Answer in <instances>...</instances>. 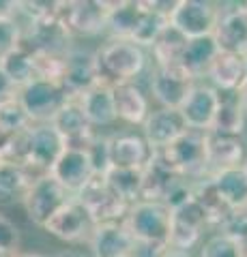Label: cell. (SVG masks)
Listing matches in <instances>:
<instances>
[{"label": "cell", "instance_id": "6da1fadb", "mask_svg": "<svg viewBox=\"0 0 247 257\" xmlns=\"http://www.w3.org/2000/svg\"><path fill=\"white\" fill-rule=\"evenodd\" d=\"M125 225L138 244L170 246L172 208L166 202H135L125 216Z\"/></svg>", "mask_w": 247, "mask_h": 257}, {"label": "cell", "instance_id": "7a4b0ae2", "mask_svg": "<svg viewBox=\"0 0 247 257\" xmlns=\"http://www.w3.org/2000/svg\"><path fill=\"white\" fill-rule=\"evenodd\" d=\"M101 82L110 86L129 84L144 71L146 56L140 45L127 39H112L97 52Z\"/></svg>", "mask_w": 247, "mask_h": 257}, {"label": "cell", "instance_id": "3957f363", "mask_svg": "<svg viewBox=\"0 0 247 257\" xmlns=\"http://www.w3.org/2000/svg\"><path fill=\"white\" fill-rule=\"evenodd\" d=\"M166 161L177 170L183 178L198 182L209 178V148H206V133L189 131L177 140L172 146L159 150Z\"/></svg>", "mask_w": 247, "mask_h": 257}, {"label": "cell", "instance_id": "277c9868", "mask_svg": "<svg viewBox=\"0 0 247 257\" xmlns=\"http://www.w3.org/2000/svg\"><path fill=\"white\" fill-rule=\"evenodd\" d=\"M22 105L26 107L28 116L33 122L39 124H50L54 116L73 99L62 82H54V79L37 77L28 86H24L18 92Z\"/></svg>", "mask_w": 247, "mask_h": 257}, {"label": "cell", "instance_id": "5b68a950", "mask_svg": "<svg viewBox=\"0 0 247 257\" xmlns=\"http://www.w3.org/2000/svg\"><path fill=\"white\" fill-rule=\"evenodd\" d=\"M206 229H215L211 214L196 197H191L189 202L172 210L170 248L177 253L189 251L204 238Z\"/></svg>", "mask_w": 247, "mask_h": 257}, {"label": "cell", "instance_id": "8992f818", "mask_svg": "<svg viewBox=\"0 0 247 257\" xmlns=\"http://www.w3.org/2000/svg\"><path fill=\"white\" fill-rule=\"evenodd\" d=\"M67 150L62 135L52 124H37L30 126L28 140H26V159L24 167L39 178V176L52 174L56 161Z\"/></svg>", "mask_w": 247, "mask_h": 257}, {"label": "cell", "instance_id": "52a82bcc", "mask_svg": "<svg viewBox=\"0 0 247 257\" xmlns=\"http://www.w3.org/2000/svg\"><path fill=\"white\" fill-rule=\"evenodd\" d=\"M71 197L73 195H71L52 174H45V176L35 178V182L30 184V189L22 204H24V210H26L28 219L43 229V225L50 221Z\"/></svg>", "mask_w": 247, "mask_h": 257}, {"label": "cell", "instance_id": "ba28073f", "mask_svg": "<svg viewBox=\"0 0 247 257\" xmlns=\"http://www.w3.org/2000/svg\"><path fill=\"white\" fill-rule=\"evenodd\" d=\"M77 199L82 206L89 210L95 223H114V221H125L127 212H129V204L118 195V193L110 187L106 174H97L95 178L79 191Z\"/></svg>", "mask_w": 247, "mask_h": 257}, {"label": "cell", "instance_id": "9c48e42d", "mask_svg": "<svg viewBox=\"0 0 247 257\" xmlns=\"http://www.w3.org/2000/svg\"><path fill=\"white\" fill-rule=\"evenodd\" d=\"M221 18V5L209 0H179L170 15V24L187 39L211 37Z\"/></svg>", "mask_w": 247, "mask_h": 257}, {"label": "cell", "instance_id": "30bf717a", "mask_svg": "<svg viewBox=\"0 0 247 257\" xmlns=\"http://www.w3.org/2000/svg\"><path fill=\"white\" fill-rule=\"evenodd\" d=\"M198 79L183 67V64H170V67H155L150 75V94L161 107L181 109L189 92L194 90Z\"/></svg>", "mask_w": 247, "mask_h": 257}, {"label": "cell", "instance_id": "8fae6325", "mask_svg": "<svg viewBox=\"0 0 247 257\" xmlns=\"http://www.w3.org/2000/svg\"><path fill=\"white\" fill-rule=\"evenodd\" d=\"M62 86L73 99H79L84 92L101 84L97 52H89L82 47H71L62 58Z\"/></svg>", "mask_w": 247, "mask_h": 257}, {"label": "cell", "instance_id": "7c38bea8", "mask_svg": "<svg viewBox=\"0 0 247 257\" xmlns=\"http://www.w3.org/2000/svg\"><path fill=\"white\" fill-rule=\"evenodd\" d=\"M95 225L97 223L93 221V216L82 206V202H79L77 197H71L69 202L43 225V229L50 236L62 240V242H82V240H91Z\"/></svg>", "mask_w": 247, "mask_h": 257}, {"label": "cell", "instance_id": "4fadbf2b", "mask_svg": "<svg viewBox=\"0 0 247 257\" xmlns=\"http://www.w3.org/2000/svg\"><path fill=\"white\" fill-rule=\"evenodd\" d=\"M110 5L106 0H77V3H65L62 5L60 18L67 24L71 35L82 37H95L101 30L108 28V15Z\"/></svg>", "mask_w": 247, "mask_h": 257}, {"label": "cell", "instance_id": "5bb4252c", "mask_svg": "<svg viewBox=\"0 0 247 257\" xmlns=\"http://www.w3.org/2000/svg\"><path fill=\"white\" fill-rule=\"evenodd\" d=\"M221 105V92L211 84H196L185 103L181 105V114L191 131L211 133L215 116Z\"/></svg>", "mask_w": 247, "mask_h": 257}, {"label": "cell", "instance_id": "9a60e30c", "mask_svg": "<svg viewBox=\"0 0 247 257\" xmlns=\"http://www.w3.org/2000/svg\"><path fill=\"white\" fill-rule=\"evenodd\" d=\"M71 30L62 18H52L43 22L28 24L24 30V47L33 54H54V56H65L71 47L69 43Z\"/></svg>", "mask_w": 247, "mask_h": 257}, {"label": "cell", "instance_id": "2e32d148", "mask_svg": "<svg viewBox=\"0 0 247 257\" xmlns=\"http://www.w3.org/2000/svg\"><path fill=\"white\" fill-rule=\"evenodd\" d=\"M50 124L62 135L67 148L89 150L91 144L95 142V138H97V135H95V128L91 126L89 118L84 114L79 99H71L67 105L54 116V120Z\"/></svg>", "mask_w": 247, "mask_h": 257}, {"label": "cell", "instance_id": "e0dca14e", "mask_svg": "<svg viewBox=\"0 0 247 257\" xmlns=\"http://www.w3.org/2000/svg\"><path fill=\"white\" fill-rule=\"evenodd\" d=\"M52 176L71 193V195L77 197L79 191L97 176V172H95V165L91 161L89 150L67 148L62 152V157L56 161V165H54Z\"/></svg>", "mask_w": 247, "mask_h": 257}, {"label": "cell", "instance_id": "ac0fdd59", "mask_svg": "<svg viewBox=\"0 0 247 257\" xmlns=\"http://www.w3.org/2000/svg\"><path fill=\"white\" fill-rule=\"evenodd\" d=\"M142 128H144V138L153 146V150H163L172 146L174 142L181 140L189 131L181 109H172V107H159L150 111V116L146 118Z\"/></svg>", "mask_w": 247, "mask_h": 257}, {"label": "cell", "instance_id": "d6986e66", "mask_svg": "<svg viewBox=\"0 0 247 257\" xmlns=\"http://www.w3.org/2000/svg\"><path fill=\"white\" fill-rule=\"evenodd\" d=\"M155 150L144 133H121L110 138V161L112 167L121 170H144L150 163Z\"/></svg>", "mask_w": 247, "mask_h": 257}, {"label": "cell", "instance_id": "ffe728a7", "mask_svg": "<svg viewBox=\"0 0 247 257\" xmlns=\"http://www.w3.org/2000/svg\"><path fill=\"white\" fill-rule=\"evenodd\" d=\"M183 176L174 170V167L166 161V157L159 150H155L150 163L144 167V182H142V197L146 202H166L170 193L179 187Z\"/></svg>", "mask_w": 247, "mask_h": 257}, {"label": "cell", "instance_id": "44dd1931", "mask_svg": "<svg viewBox=\"0 0 247 257\" xmlns=\"http://www.w3.org/2000/svg\"><path fill=\"white\" fill-rule=\"evenodd\" d=\"M89 246L93 257H125L135 251V240L125 221L99 223L95 225Z\"/></svg>", "mask_w": 247, "mask_h": 257}, {"label": "cell", "instance_id": "7402d4cb", "mask_svg": "<svg viewBox=\"0 0 247 257\" xmlns=\"http://www.w3.org/2000/svg\"><path fill=\"white\" fill-rule=\"evenodd\" d=\"M234 9L221 5V18L215 28V39L221 52L247 56V3H232Z\"/></svg>", "mask_w": 247, "mask_h": 257}, {"label": "cell", "instance_id": "603a6c76", "mask_svg": "<svg viewBox=\"0 0 247 257\" xmlns=\"http://www.w3.org/2000/svg\"><path fill=\"white\" fill-rule=\"evenodd\" d=\"M206 148H209V176L230 167H243L247 161L243 138L206 133Z\"/></svg>", "mask_w": 247, "mask_h": 257}, {"label": "cell", "instance_id": "cb8c5ba5", "mask_svg": "<svg viewBox=\"0 0 247 257\" xmlns=\"http://www.w3.org/2000/svg\"><path fill=\"white\" fill-rule=\"evenodd\" d=\"M211 86L219 92H238L247 84V56L234 52H219L209 71Z\"/></svg>", "mask_w": 247, "mask_h": 257}, {"label": "cell", "instance_id": "d4e9b609", "mask_svg": "<svg viewBox=\"0 0 247 257\" xmlns=\"http://www.w3.org/2000/svg\"><path fill=\"white\" fill-rule=\"evenodd\" d=\"M213 189L230 212L247 208V172L245 167H230L209 176Z\"/></svg>", "mask_w": 247, "mask_h": 257}, {"label": "cell", "instance_id": "484cf974", "mask_svg": "<svg viewBox=\"0 0 247 257\" xmlns=\"http://www.w3.org/2000/svg\"><path fill=\"white\" fill-rule=\"evenodd\" d=\"M79 103H82V109L93 128L110 126L118 118L116 103H114V86H110L106 82H101L95 88H91L89 92H84L79 96Z\"/></svg>", "mask_w": 247, "mask_h": 257}, {"label": "cell", "instance_id": "4316f807", "mask_svg": "<svg viewBox=\"0 0 247 257\" xmlns=\"http://www.w3.org/2000/svg\"><path fill=\"white\" fill-rule=\"evenodd\" d=\"M114 103H116V116L125 120L127 124L144 126L146 118L150 116L148 99L135 82L114 86Z\"/></svg>", "mask_w": 247, "mask_h": 257}, {"label": "cell", "instance_id": "83f0119b", "mask_svg": "<svg viewBox=\"0 0 247 257\" xmlns=\"http://www.w3.org/2000/svg\"><path fill=\"white\" fill-rule=\"evenodd\" d=\"M221 52V47L217 43L215 35L211 37H198V39H189L187 47L183 52L181 64L185 67L196 79L206 77L213 67V62L217 60V56Z\"/></svg>", "mask_w": 247, "mask_h": 257}, {"label": "cell", "instance_id": "f1b7e54d", "mask_svg": "<svg viewBox=\"0 0 247 257\" xmlns=\"http://www.w3.org/2000/svg\"><path fill=\"white\" fill-rule=\"evenodd\" d=\"M35 176L20 163L0 161V206H11L15 202H24Z\"/></svg>", "mask_w": 247, "mask_h": 257}, {"label": "cell", "instance_id": "f546056e", "mask_svg": "<svg viewBox=\"0 0 247 257\" xmlns=\"http://www.w3.org/2000/svg\"><path fill=\"white\" fill-rule=\"evenodd\" d=\"M140 0H121V3L110 5V15H108V30L114 39H127L131 41L135 35V28L142 20Z\"/></svg>", "mask_w": 247, "mask_h": 257}, {"label": "cell", "instance_id": "4dcf8cb0", "mask_svg": "<svg viewBox=\"0 0 247 257\" xmlns=\"http://www.w3.org/2000/svg\"><path fill=\"white\" fill-rule=\"evenodd\" d=\"M245 122H247V116L241 107L238 92H221V105H219L217 116H215L211 133L241 138L245 131Z\"/></svg>", "mask_w": 247, "mask_h": 257}, {"label": "cell", "instance_id": "1f68e13d", "mask_svg": "<svg viewBox=\"0 0 247 257\" xmlns=\"http://www.w3.org/2000/svg\"><path fill=\"white\" fill-rule=\"evenodd\" d=\"M0 69L7 73V77L13 82V86L22 90L24 86H28L33 79H37V62H35V54L26 50V47H18L15 52L7 54L0 60Z\"/></svg>", "mask_w": 247, "mask_h": 257}, {"label": "cell", "instance_id": "d6a6232c", "mask_svg": "<svg viewBox=\"0 0 247 257\" xmlns=\"http://www.w3.org/2000/svg\"><path fill=\"white\" fill-rule=\"evenodd\" d=\"M187 41L189 39L170 24V26L163 30V35L155 41V45L150 47L155 67H170V64H179L181 58H183V52H185V47H187Z\"/></svg>", "mask_w": 247, "mask_h": 257}, {"label": "cell", "instance_id": "836d02e7", "mask_svg": "<svg viewBox=\"0 0 247 257\" xmlns=\"http://www.w3.org/2000/svg\"><path fill=\"white\" fill-rule=\"evenodd\" d=\"M106 178L110 182V187H112L129 206L140 202L142 182H144V170H121V167H110Z\"/></svg>", "mask_w": 247, "mask_h": 257}, {"label": "cell", "instance_id": "e575fe53", "mask_svg": "<svg viewBox=\"0 0 247 257\" xmlns=\"http://www.w3.org/2000/svg\"><path fill=\"white\" fill-rule=\"evenodd\" d=\"M168 26H170V15L144 11V15H142V20L138 24V28H135V35H133L131 41L135 45H140V47H153L155 41L163 35V30Z\"/></svg>", "mask_w": 247, "mask_h": 257}, {"label": "cell", "instance_id": "d590c367", "mask_svg": "<svg viewBox=\"0 0 247 257\" xmlns=\"http://www.w3.org/2000/svg\"><path fill=\"white\" fill-rule=\"evenodd\" d=\"M33 126V120H30L26 107L22 105L20 96H13V99L0 103V128L7 133H22L28 131Z\"/></svg>", "mask_w": 247, "mask_h": 257}, {"label": "cell", "instance_id": "8d00e7d4", "mask_svg": "<svg viewBox=\"0 0 247 257\" xmlns=\"http://www.w3.org/2000/svg\"><path fill=\"white\" fill-rule=\"evenodd\" d=\"M200 257H241L236 240L226 236L224 231L209 236L200 246Z\"/></svg>", "mask_w": 247, "mask_h": 257}, {"label": "cell", "instance_id": "74e56055", "mask_svg": "<svg viewBox=\"0 0 247 257\" xmlns=\"http://www.w3.org/2000/svg\"><path fill=\"white\" fill-rule=\"evenodd\" d=\"M24 43V28L15 18H0V60Z\"/></svg>", "mask_w": 247, "mask_h": 257}, {"label": "cell", "instance_id": "f35d334b", "mask_svg": "<svg viewBox=\"0 0 247 257\" xmlns=\"http://www.w3.org/2000/svg\"><path fill=\"white\" fill-rule=\"evenodd\" d=\"M62 5L65 3H50V0H30V3H20V13H24L28 18V24L60 18Z\"/></svg>", "mask_w": 247, "mask_h": 257}, {"label": "cell", "instance_id": "ab89813d", "mask_svg": "<svg viewBox=\"0 0 247 257\" xmlns=\"http://www.w3.org/2000/svg\"><path fill=\"white\" fill-rule=\"evenodd\" d=\"M91 161L95 165V172L97 174H108L110 167H112V161H110V140L108 138H95V142L89 148Z\"/></svg>", "mask_w": 247, "mask_h": 257}, {"label": "cell", "instance_id": "60d3db41", "mask_svg": "<svg viewBox=\"0 0 247 257\" xmlns=\"http://www.w3.org/2000/svg\"><path fill=\"white\" fill-rule=\"evenodd\" d=\"M20 246V229L11 219L0 214V251L18 253Z\"/></svg>", "mask_w": 247, "mask_h": 257}, {"label": "cell", "instance_id": "b9f144b4", "mask_svg": "<svg viewBox=\"0 0 247 257\" xmlns=\"http://www.w3.org/2000/svg\"><path fill=\"white\" fill-rule=\"evenodd\" d=\"M18 88L13 86V82L9 77H7V73L3 69H0V103H5V101H9L13 99V96H18Z\"/></svg>", "mask_w": 247, "mask_h": 257}, {"label": "cell", "instance_id": "7bdbcfd3", "mask_svg": "<svg viewBox=\"0 0 247 257\" xmlns=\"http://www.w3.org/2000/svg\"><path fill=\"white\" fill-rule=\"evenodd\" d=\"M20 13V3L13 0H0V18H15Z\"/></svg>", "mask_w": 247, "mask_h": 257}, {"label": "cell", "instance_id": "ee69618b", "mask_svg": "<svg viewBox=\"0 0 247 257\" xmlns=\"http://www.w3.org/2000/svg\"><path fill=\"white\" fill-rule=\"evenodd\" d=\"M238 99H241V107H243V111H245V116H247V84L238 90Z\"/></svg>", "mask_w": 247, "mask_h": 257}, {"label": "cell", "instance_id": "f6af8a7d", "mask_svg": "<svg viewBox=\"0 0 247 257\" xmlns=\"http://www.w3.org/2000/svg\"><path fill=\"white\" fill-rule=\"evenodd\" d=\"M56 257H86V255L84 253H77V251H62Z\"/></svg>", "mask_w": 247, "mask_h": 257}, {"label": "cell", "instance_id": "bcb514c9", "mask_svg": "<svg viewBox=\"0 0 247 257\" xmlns=\"http://www.w3.org/2000/svg\"><path fill=\"white\" fill-rule=\"evenodd\" d=\"M20 257H50V255H43V253H20Z\"/></svg>", "mask_w": 247, "mask_h": 257}, {"label": "cell", "instance_id": "7dc6e473", "mask_svg": "<svg viewBox=\"0 0 247 257\" xmlns=\"http://www.w3.org/2000/svg\"><path fill=\"white\" fill-rule=\"evenodd\" d=\"M0 257H20V253H11V251H0Z\"/></svg>", "mask_w": 247, "mask_h": 257}, {"label": "cell", "instance_id": "c3c4849f", "mask_svg": "<svg viewBox=\"0 0 247 257\" xmlns=\"http://www.w3.org/2000/svg\"><path fill=\"white\" fill-rule=\"evenodd\" d=\"M166 257H185V253H177V251H170Z\"/></svg>", "mask_w": 247, "mask_h": 257}, {"label": "cell", "instance_id": "681fc988", "mask_svg": "<svg viewBox=\"0 0 247 257\" xmlns=\"http://www.w3.org/2000/svg\"><path fill=\"white\" fill-rule=\"evenodd\" d=\"M243 167H245V172H247V161H245V165H243Z\"/></svg>", "mask_w": 247, "mask_h": 257}, {"label": "cell", "instance_id": "f907efd6", "mask_svg": "<svg viewBox=\"0 0 247 257\" xmlns=\"http://www.w3.org/2000/svg\"><path fill=\"white\" fill-rule=\"evenodd\" d=\"M125 257H135V255H133V253H131V255H125Z\"/></svg>", "mask_w": 247, "mask_h": 257}]
</instances>
